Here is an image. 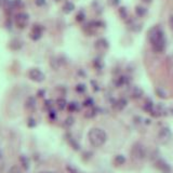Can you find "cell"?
I'll return each mask as SVG.
<instances>
[{
    "instance_id": "1",
    "label": "cell",
    "mask_w": 173,
    "mask_h": 173,
    "mask_svg": "<svg viewBox=\"0 0 173 173\" xmlns=\"http://www.w3.org/2000/svg\"><path fill=\"white\" fill-rule=\"evenodd\" d=\"M150 40L152 42L153 49L156 52H162L166 48V39H164V31L159 27H155L150 33Z\"/></svg>"
},
{
    "instance_id": "2",
    "label": "cell",
    "mask_w": 173,
    "mask_h": 173,
    "mask_svg": "<svg viewBox=\"0 0 173 173\" xmlns=\"http://www.w3.org/2000/svg\"><path fill=\"white\" fill-rule=\"evenodd\" d=\"M88 139L90 144L95 148L103 146L107 140V134L103 129L93 128L88 132Z\"/></svg>"
},
{
    "instance_id": "3",
    "label": "cell",
    "mask_w": 173,
    "mask_h": 173,
    "mask_svg": "<svg viewBox=\"0 0 173 173\" xmlns=\"http://www.w3.org/2000/svg\"><path fill=\"white\" fill-rule=\"evenodd\" d=\"M28 76L29 78L33 81H35V82H42L45 78V74L38 68H31L28 73Z\"/></svg>"
},
{
    "instance_id": "4",
    "label": "cell",
    "mask_w": 173,
    "mask_h": 173,
    "mask_svg": "<svg viewBox=\"0 0 173 173\" xmlns=\"http://www.w3.org/2000/svg\"><path fill=\"white\" fill-rule=\"evenodd\" d=\"M28 20H29L28 14L24 13V12H21V13H19L15 16V24H16V26L20 27V28H24L27 25V23H28Z\"/></svg>"
},
{
    "instance_id": "5",
    "label": "cell",
    "mask_w": 173,
    "mask_h": 173,
    "mask_svg": "<svg viewBox=\"0 0 173 173\" xmlns=\"http://www.w3.org/2000/svg\"><path fill=\"white\" fill-rule=\"evenodd\" d=\"M133 156L136 159H144L146 156V152H145V148L143 147V145L141 144H135L134 147L132 150Z\"/></svg>"
},
{
    "instance_id": "6",
    "label": "cell",
    "mask_w": 173,
    "mask_h": 173,
    "mask_svg": "<svg viewBox=\"0 0 173 173\" xmlns=\"http://www.w3.org/2000/svg\"><path fill=\"white\" fill-rule=\"evenodd\" d=\"M171 138V131L169 128H164L161 129V131L159 132V139L162 141L169 140Z\"/></svg>"
},
{
    "instance_id": "7",
    "label": "cell",
    "mask_w": 173,
    "mask_h": 173,
    "mask_svg": "<svg viewBox=\"0 0 173 173\" xmlns=\"http://www.w3.org/2000/svg\"><path fill=\"white\" fill-rule=\"evenodd\" d=\"M157 167L159 168V170H161L164 173H170L171 172V168L169 167L168 164L164 161V160H159L157 162Z\"/></svg>"
},
{
    "instance_id": "8",
    "label": "cell",
    "mask_w": 173,
    "mask_h": 173,
    "mask_svg": "<svg viewBox=\"0 0 173 173\" xmlns=\"http://www.w3.org/2000/svg\"><path fill=\"white\" fill-rule=\"evenodd\" d=\"M41 28L37 25V26L34 27L33 29V33H31V38L34 39V40H37V39H39L41 37Z\"/></svg>"
},
{
    "instance_id": "9",
    "label": "cell",
    "mask_w": 173,
    "mask_h": 173,
    "mask_svg": "<svg viewBox=\"0 0 173 173\" xmlns=\"http://www.w3.org/2000/svg\"><path fill=\"white\" fill-rule=\"evenodd\" d=\"M67 141H68V143L71 145V147H73L75 150H80V145L77 143V141L75 140V139L71 138L70 135H67Z\"/></svg>"
},
{
    "instance_id": "10",
    "label": "cell",
    "mask_w": 173,
    "mask_h": 173,
    "mask_svg": "<svg viewBox=\"0 0 173 173\" xmlns=\"http://www.w3.org/2000/svg\"><path fill=\"white\" fill-rule=\"evenodd\" d=\"M20 161H21L22 166H23V168L25 169V170H28L29 169V159L27 158L26 156H24V155H22L21 157H20Z\"/></svg>"
},
{
    "instance_id": "11",
    "label": "cell",
    "mask_w": 173,
    "mask_h": 173,
    "mask_svg": "<svg viewBox=\"0 0 173 173\" xmlns=\"http://www.w3.org/2000/svg\"><path fill=\"white\" fill-rule=\"evenodd\" d=\"M67 109H68L69 112H71V113L78 112V110H79V105H78V103L71 102V103H69V104H67Z\"/></svg>"
},
{
    "instance_id": "12",
    "label": "cell",
    "mask_w": 173,
    "mask_h": 173,
    "mask_svg": "<svg viewBox=\"0 0 173 173\" xmlns=\"http://www.w3.org/2000/svg\"><path fill=\"white\" fill-rule=\"evenodd\" d=\"M26 107L28 109H34L36 107V100L35 97H28L26 101Z\"/></svg>"
},
{
    "instance_id": "13",
    "label": "cell",
    "mask_w": 173,
    "mask_h": 173,
    "mask_svg": "<svg viewBox=\"0 0 173 173\" xmlns=\"http://www.w3.org/2000/svg\"><path fill=\"white\" fill-rule=\"evenodd\" d=\"M75 9V5H74L73 2H66L64 5V7H63V11L65 12V13H70L73 10Z\"/></svg>"
},
{
    "instance_id": "14",
    "label": "cell",
    "mask_w": 173,
    "mask_h": 173,
    "mask_svg": "<svg viewBox=\"0 0 173 173\" xmlns=\"http://www.w3.org/2000/svg\"><path fill=\"white\" fill-rule=\"evenodd\" d=\"M56 105H57V107H59V109L63 110V109L67 107V102L65 99H59V100L56 101Z\"/></svg>"
},
{
    "instance_id": "15",
    "label": "cell",
    "mask_w": 173,
    "mask_h": 173,
    "mask_svg": "<svg viewBox=\"0 0 173 173\" xmlns=\"http://www.w3.org/2000/svg\"><path fill=\"white\" fill-rule=\"evenodd\" d=\"M115 162H116L118 166H121V164H123L126 162V158H124L122 155H118V156H116V158H115Z\"/></svg>"
},
{
    "instance_id": "16",
    "label": "cell",
    "mask_w": 173,
    "mask_h": 173,
    "mask_svg": "<svg viewBox=\"0 0 173 173\" xmlns=\"http://www.w3.org/2000/svg\"><path fill=\"white\" fill-rule=\"evenodd\" d=\"M74 122H75V119H74L73 117H67V118L65 119L64 126L68 128V127H71V126H73Z\"/></svg>"
},
{
    "instance_id": "17",
    "label": "cell",
    "mask_w": 173,
    "mask_h": 173,
    "mask_svg": "<svg viewBox=\"0 0 173 173\" xmlns=\"http://www.w3.org/2000/svg\"><path fill=\"white\" fill-rule=\"evenodd\" d=\"M135 12H136V14H138L139 16H143V15L146 13V10H145V8H143V7H136Z\"/></svg>"
},
{
    "instance_id": "18",
    "label": "cell",
    "mask_w": 173,
    "mask_h": 173,
    "mask_svg": "<svg viewBox=\"0 0 173 173\" xmlns=\"http://www.w3.org/2000/svg\"><path fill=\"white\" fill-rule=\"evenodd\" d=\"M143 94L142 90H140L139 88H135L134 91H133V97H135V99H139V97H141Z\"/></svg>"
},
{
    "instance_id": "19",
    "label": "cell",
    "mask_w": 173,
    "mask_h": 173,
    "mask_svg": "<svg viewBox=\"0 0 173 173\" xmlns=\"http://www.w3.org/2000/svg\"><path fill=\"white\" fill-rule=\"evenodd\" d=\"M8 173H22V171L17 166H12Z\"/></svg>"
},
{
    "instance_id": "20",
    "label": "cell",
    "mask_w": 173,
    "mask_h": 173,
    "mask_svg": "<svg viewBox=\"0 0 173 173\" xmlns=\"http://www.w3.org/2000/svg\"><path fill=\"white\" fill-rule=\"evenodd\" d=\"M95 115H96V110H95V109H91V110L87 112L85 117H87V118H92V117H94Z\"/></svg>"
},
{
    "instance_id": "21",
    "label": "cell",
    "mask_w": 173,
    "mask_h": 173,
    "mask_svg": "<svg viewBox=\"0 0 173 173\" xmlns=\"http://www.w3.org/2000/svg\"><path fill=\"white\" fill-rule=\"evenodd\" d=\"M76 90L78 91L79 93H83V92L85 91V85H77Z\"/></svg>"
},
{
    "instance_id": "22",
    "label": "cell",
    "mask_w": 173,
    "mask_h": 173,
    "mask_svg": "<svg viewBox=\"0 0 173 173\" xmlns=\"http://www.w3.org/2000/svg\"><path fill=\"white\" fill-rule=\"evenodd\" d=\"M93 103H94V101L92 100V99H88V100L87 101H85V102H83V105H85V106H93Z\"/></svg>"
},
{
    "instance_id": "23",
    "label": "cell",
    "mask_w": 173,
    "mask_h": 173,
    "mask_svg": "<svg viewBox=\"0 0 173 173\" xmlns=\"http://www.w3.org/2000/svg\"><path fill=\"white\" fill-rule=\"evenodd\" d=\"M126 105H127V101L126 100H120L118 102V108L119 109H122L123 107L126 106Z\"/></svg>"
},
{
    "instance_id": "24",
    "label": "cell",
    "mask_w": 173,
    "mask_h": 173,
    "mask_svg": "<svg viewBox=\"0 0 173 173\" xmlns=\"http://www.w3.org/2000/svg\"><path fill=\"white\" fill-rule=\"evenodd\" d=\"M36 126V122H35V120L34 119H29L28 120V127H31V128H33V127H35Z\"/></svg>"
},
{
    "instance_id": "25",
    "label": "cell",
    "mask_w": 173,
    "mask_h": 173,
    "mask_svg": "<svg viewBox=\"0 0 173 173\" xmlns=\"http://www.w3.org/2000/svg\"><path fill=\"white\" fill-rule=\"evenodd\" d=\"M120 0H108V3H110L112 5H117L119 3Z\"/></svg>"
},
{
    "instance_id": "26",
    "label": "cell",
    "mask_w": 173,
    "mask_h": 173,
    "mask_svg": "<svg viewBox=\"0 0 173 173\" xmlns=\"http://www.w3.org/2000/svg\"><path fill=\"white\" fill-rule=\"evenodd\" d=\"M36 5H45V0H36Z\"/></svg>"
},
{
    "instance_id": "27",
    "label": "cell",
    "mask_w": 173,
    "mask_h": 173,
    "mask_svg": "<svg viewBox=\"0 0 173 173\" xmlns=\"http://www.w3.org/2000/svg\"><path fill=\"white\" fill-rule=\"evenodd\" d=\"M50 117H51V118H52V119H54V118H55V113H54V112H52V110H51V112H50Z\"/></svg>"
},
{
    "instance_id": "28",
    "label": "cell",
    "mask_w": 173,
    "mask_h": 173,
    "mask_svg": "<svg viewBox=\"0 0 173 173\" xmlns=\"http://www.w3.org/2000/svg\"><path fill=\"white\" fill-rule=\"evenodd\" d=\"M170 25H171V27H172V29H173V15H171V17H170Z\"/></svg>"
},
{
    "instance_id": "29",
    "label": "cell",
    "mask_w": 173,
    "mask_h": 173,
    "mask_svg": "<svg viewBox=\"0 0 173 173\" xmlns=\"http://www.w3.org/2000/svg\"><path fill=\"white\" fill-rule=\"evenodd\" d=\"M40 173H55L53 171H43V172H40Z\"/></svg>"
},
{
    "instance_id": "30",
    "label": "cell",
    "mask_w": 173,
    "mask_h": 173,
    "mask_svg": "<svg viewBox=\"0 0 173 173\" xmlns=\"http://www.w3.org/2000/svg\"><path fill=\"white\" fill-rule=\"evenodd\" d=\"M0 157H1V154H0Z\"/></svg>"
}]
</instances>
